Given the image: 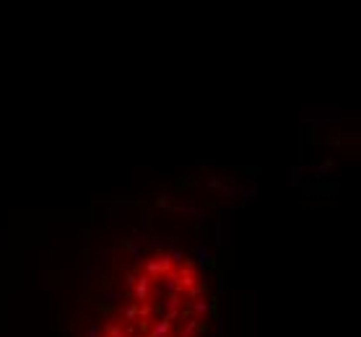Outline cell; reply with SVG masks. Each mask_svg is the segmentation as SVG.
Wrapping results in <instances>:
<instances>
[{
  "label": "cell",
  "mask_w": 361,
  "mask_h": 337,
  "mask_svg": "<svg viewBox=\"0 0 361 337\" xmlns=\"http://www.w3.org/2000/svg\"><path fill=\"white\" fill-rule=\"evenodd\" d=\"M125 283H128V288L135 285V272H128V275H125Z\"/></svg>",
  "instance_id": "cell-29"
},
{
  "label": "cell",
  "mask_w": 361,
  "mask_h": 337,
  "mask_svg": "<svg viewBox=\"0 0 361 337\" xmlns=\"http://www.w3.org/2000/svg\"><path fill=\"white\" fill-rule=\"evenodd\" d=\"M200 322H203V319H198V317H190V319L185 322V327H182V332H179V335H185V337H193V335L200 330Z\"/></svg>",
  "instance_id": "cell-16"
},
{
  "label": "cell",
  "mask_w": 361,
  "mask_h": 337,
  "mask_svg": "<svg viewBox=\"0 0 361 337\" xmlns=\"http://www.w3.org/2000/svg\"><path fill=\"white\" fill-rule=\"evenodd\" d=\"M133 213V207H130V202H115L112 205V210H109V220H115V215H122L120 220H128V215Z\"/></svg>",
  "instance_id": "cell-8"
},
{
  "label": "cell",
  "mask_w": 361,
  "mask_h": 337,
  "mask_svg": "<svg viewBox=\"0 0 361 337\" xmlns=\"http://www.w3.org/2000/svg\"><path fill=\"white\" fill-rule=\"evenodd\" d=\"M99 296H101V301H104V304H120V301L125 298V296L120 293V290H112V288H101Z\"/></svg>",
  "instance_id": "cell-14"
},
{
  "label": "cell",
  "mask_w": 361,
  "mask_h": 337,
  "mask_svg": "<svg viewBox=\"0 0 361 337\" xmlns=\"http://www.w3.org/2000/svg\"><path fill=\"white\" fill-rule=\"evenodd\" d=\"M193 314H195L198 319H206L208 314H211V304H208L206 298H195L193 301Z\"/></svg>",
  "instance_id": "cell-12"
},
{
  "label": "cell",
  "mask_w": 361,
  "mask_h": 337,
  "mask_svg": "<svg viewBox=\"0 0 361 337\" xmlns=\"http://www.w3.org/2000/svg\"><path fill=\"white\" fill-rule=\"evenodd\" d=\"M83 285H86V288L91 285V272H83Z\"/></svg>",
  "instance_id": "cell-31"
},
{
  "label": "cell",
  "mask_w": 361,
  "mask_h": 337,
  "mask_svg": "<svg viewBox=\"0 0 361 337\" xmlns=\"http://www.w3.org/2000/svg\"><path fill=\"white\" fill-rule=\"evenodd\" d=\"M109 257V252L107 249H101V252H91V260H107Z\"/></svg>",
  "instance_id": "cell-27"
},
{
  "label": "cell",
  "mask_w": 361,
  "mask_h": 337,
  "mask_svg": "<svg viewBox=\"0 0 361 337\" xmlns=\"http://www.w3.org/2000/svg\"><path fill=\"white\" fill-rule=\"evenodd\" d=\"M104 335L107 337H128V330L120 322H107L104 324Z\"/></svg>",
  "instance_id": "cell-13"
},
{
  "label": "cell",
  "mask_w": 361,
  "mask_h": 337,
  "mask_svg": "<svg viewBox=\"0 0 361 337\" xmlns=\"http://www.w3.org/2000/svg\"><path fill=\"white\" fill-rule=\"evenodd\" d=\"M122 322H138V304H130L122 309Z\"/></svg>",
  "instance_id": "cell-17"
},
{
  "label": "cell",
  "mask_w": 361,
  "mask_h": 337,
  "mask_svg": "<svg viewBox=\"0 0 361 337\" xmlns=\"http://www.w3.org/2000/svg\"><path fill=\"white\" fill-rule=\"evenodd\" d=\"M177 280H179V285H182V290H187V288H193V285H198V277H195V270H190V267H182V270L177 272Z\"/></svg>",
  "instance_id": "cell-5"
},
{
  "label": "cell",
  "mask_w": 361,
  "mask_h": 337,
  "mask_svg": "<svg viewBox=\"0 0 361 337\" xmlns=\"http://www.w3.org/2000/svg\"><path fill=\"white\" fill-rule=\"evenodd\" d=\"M198 166H213V158H200Z\"/></svg>",
  "instance_id": "cell-30"
},
{
  "label": "cell",
  "mask_w": 361,
  "mask_h": 337,
  "mask_svg": "<svg viewBox=\"0 0 361 337\" xmlns=\"http://www.w3.org/2000/svg\"><path fill=\"white\" fill-rule=\"evenodd\" d=\"M164 288H166V293H177V296L185 293L182 285H179V280H177V272H169V275L164 277Z\"/></svg>",
  "instance_id": "cell-9"
},
{
  "label": "cell",
  "mask_w": 361,
  "mask_h": 337,
  "mask_svg": "<svg viewBox=\"0 0 361 337\" xmlns=\"http://www.w3.org/2000/svg\"><path fill=\"white\" fill-rule=\"evenodd\" d=\"M166 254H169V260H172V265H182V262H185V252L179 249V247H174V249H169Z\"/></svg>",
  "instance_id": "cell-20"
},
{
  "label": "cell",
  "mask_w": 361,
  "mask_h": 337,
  "mask_svg": "<svg viewBox=\"0 0 361 337\" xmlns=\"http://www.w3.org/2000/svg\"><path fill=\"white\" fill-rule=\"evenodd\" d=\"M148 244H151L153 249H159V252L166 254L169 249H174V247H177V239H174V236H156V239L148 241Z\"/></svg>",
  "instance_id": "cell-6"
},
{
  "label": "cell",
  "mask_w": 361,
  "mask_h": 337,
  "mask_svg": "<svg viewBox=\"0 0 361 337\" xmlns=\"http://www.w3.org/2000/svg\"><path fill=\"white\" fill-rule=\"evenodd\" d=\"M208 207H195V210H193V215H195V220H198V223L203 226V223H206V220H208Z\"/></svg>",
  "instance_id": "cell-22"
},
{
  "label": "cell",
  "mask_w": 361,
  "mask_h": 337,
  "mask_svg": "<svg viewBox=\"0 0 361 337\" xmlns=\"http://www.w3.org/2000/svg\"><path fill=\"white\" fill-rule=\"evenodd\" d=\"M83 337H101V327H99V324H91V327L83 332Z\"/></svg>",
  "instance_id": "cell-24"
},
{
  "label": "cell",
  "mask_w": 361,
  "mask_h": 337,
  "mask_svg": "<svg viewBox=\"0 0 361 337\" xmlns=\"http://www.w3.org/2000/svg\"><path fill=\"white\" fill-rule=\"evenodd\" d=\"M166 337H172V335H166Z\"/></svg>",
  "instance_id": "cell-35"
},
{
  "label": "cell",
  "mask_w": 361,
  "mask_h": 337,
  "mask_svg": "<svg viewBox=\"0 0 361 337\" xmlns=\"http://www.w3.org/2000/svg\"><path fill=\"white\" fill-rule=\"evenodd\" d=\"M330 171H333V161H322V164H317V166L312 169L314 177H328Z\"/></svg>",
  "instance_id": "cell-18"
},
{
  "label": "cell",
  "mask_w": 361,
  "mask_h": 337,
  "mask_svg": "<svg viewBox=\"0 0 361 337\" xmlns=\"http://www.w3.org/2000/svg\"><path fill=\"white\" fill-rule=\"evenodd\" d=\"M206 293H208V285L198 283V285H193V288H187L185 293H182V298H185V301H195V298H206Z\"/></svg>",
  "instance_id": "cell-10"
},
{
  "label": "cell",
  "mask_w": 361,
  "mask_h": 337,
  "mask_svg": "<svg viewBox=\"0 0 361 337\" xmlns=\"http://www.w3.org/2000/svg\"><path fill=\"white\" fill-rule=\"evenodd\" d=\"M172 327H174V324L166 322V319L161 317V319H156V322L151 324V332L145 335V337H166V335H172Z\"/></svg>",
  "instance_id": "cell-4"
},
{
  "label": "cell",
  "mask_w": 361,
  "mask_h": 337,
  "mask_svg": "<svg viewBox=\"0 0 361 337\" xmlns=\"http://www.w3.org/2000/svg\"><path fill=\"white\" fill-rule=\"evenodd\" d=\"M141 267H143V275H148V277H153V280H159V277H166L169 272H172L174 265H172V260H169V254H153V257L143 260Z\"/></svg>",
  "instance_id": "cell-1"
},
{
  "label": "cell",
  "mask_w": 361,
  "mask_h": 337,
  "mask_svg": "<svg viewBox=\"0 0 361 337\" xmlns=\"http://www.w3.org/2000/svg\"><path fill=\"white\" fill-rule=\"evenodd\" d=\"M221 184H223V182H221L218 177H211V179H208V187H221Z\"/></svg>",
  "instance_id": "cell-28"
},
{
  "label": "cell",
  "mask_w": 361,
  "mask_h": 337,
  "mask_svg": "<svg viewBox=\"0 0 361 337\" xmlns=\"http://www.w3.org/2000/svg\"><path fill=\"white\" fill-rule=\"evenodd\" d=\"M221 192L226 195V197H236V195H239V187H234V184H226V182H223V184H221Z\"/></svg>",
  "instance_id": "cell-23"
},
{
  "label": "cell",
  "mask_w": 361,
  "mask_h": 337,
  "mask_svg": "<svg viewBox=\"0 0 361 337\" xmlns=\"http://www.w3.org/2000/svg\"><path fill=\"white\" fill-rule=\"evenodd\" d=\"M304 174H309V169H304V166H291L289 169V184H291V187H299L301 179H304Z\"/></svg>",
  "instance_id": "cell-11"
},
{
  "label": "cell",
  "mask_w": 361,
  "mask_h": 337,
  "mask_svg": "<svg viewBox=\"0 0 361 337\" xmlns=\"http://www.w3.org/2000/svg\"><path fill=\"white\" fill-rule=\"evenodd\" d=\"M185 309V298L182 296H177V293H169L166 298H164V311H182Z\"/></svg>",
  "instance_id": "cell-7"
},
{
  "label": "cell",
  "mask_w": 361,
  "mask_h": 337,
  "mask_svg": "<svg viewBox=\"0 0 361 337\" xmlns=\"http://www.w3.org/2000/svg\"><path fill=\"white\" fill-rule=\"evenodd\" d=\"M153 314L151 304H138V322H148V317Z\"/></svg>",
  "instance_id": "cell-19"
},
{
  "label": "cell",
  "mask_w": 361,
  "mask_h": 337,
  "mask_svg": "<svg viewBox=\"0 0 361 337\" xmlns=\"http://www.w3.org/2000/svg\"><path fill=\"white\" fill-rule=\"evenodd\" d=\"M193 254H195V262H198L200 267L211 265V252H208L206 247H203V244H200V247H195V249H193Z\"/></svg>",
  "instance_id": "cell-15"
},
{
  "label": "cell",
  "mask_w": 361,
  "mask_h": 337,
  "mask_svg": "<svg viewBox=\"0 0 361 337\" xmlns=\"http://www.w3.org/2000/svg\"><path fill=\"white\" fill-rule=\"evenodd\" d=\"M174 210H179V213H190V215H193L195 207H193V205H187V202H174Z\"/></svg>",
  "instance_id": "cell-25"
},
{
  "label": "cell",
  "mask_w": 361,
  "mask_h": 337,
  "mask_svg": "<svg viewBox=\"0 0 361 337\" xmlns=\"http://www.w3.org/2000/svg\"><path fill=\"white\" fill-rule=\"evenodd\" d=\"M239 195H242V202L247 205V202H252V200H255L257 190H255V187H239Z\"/></svg>",
  "instance_id": "cell-21"
},
{
  "label": "cell",
  "mask_w": 361,
  "mask_h": 337,
  "mask_svg": "<svg viewBox=\"0 0 361 337\" xmlns=\"http://www.w3.org/2000/svg\"><path fill=\"white\" fill-rule=\"evenodd\" d=\"M83 241H86V244L91 241V231H88V228H83Z\"/></svg>",
  "instance_id": "cell-32"
},
{
  "label": "cell",
  "mask_w": 361,
  "mask_h": 337,
  "mask_svg": "<svg viewBox=\"0 0 361 337\" xmlns=\"http://www.w3.org/2000/svg\"><path fill=\"white\" fill-rule=\"evenodd\" d=\"M156 205H159V207H166V205H169V200H166V197H159V202H156Z\"/></svg>",
  "instance_id": "cell-33"
},
{
  "label": "cell",
  "mask_w": 361,
  "mask_h": 337,
  "mask_svg": "<svg viewBox=\"0 0 361 337\" xmlns=\"http://www.w3.org/2000/svg\"><path fill=\"white\" fill-rule=\"evenodd\" d=\"M314 140H317V127H309V130H307V143L312 145Z\"/></svg>",
  "instance_id": "cell-26"
},
{
  "label": "cell",
  "mask_w": 361,
  "mask_h": 337,
  "mask_svg": "<svg viewBox=\"0 0 361 337\" xmlns=\"http://www.w3.org/2000/svg\"><path fill=\"white\" fill-rule=\"evenodd\" d=\"M128 337H145V335H141V332H133V335H128Z\"/></svg>",
  "instance_id": "cell-34"
},
{
  "label": "cell",
  "mask_w": 361,
  "mask_h": 337,
  "mask_svg": "<svg viewBox=\"0 0 361 337\" xmlns=\"http://www.w3.org/2000/svg\"><path fill=\"white\" fill-rule=\"evenodd\" d=\"M143 247H148V234H145V231H135L133 239L128 241V252L133 254V260L138 262V267L143 262Z\"/></svg>",
  "instance_id": "cell-3"
},
{
  "label": "cell",
  "mask_w": 361,
  "mask_h": 337,
  "mask_svg": "<svg viewBox=\"0 0 361 337\" xmlns=\"http://www.w3.org/2000/svg\"><path fill=\"white\" fill-rule=\"evenodd\" d=\"M153 293H156V288H153V277H148V275H135V285L130 288V298H133V304H148V301L153 298Z\"/></svg>",
  "instance_id": "cell-2"
}]
</instances>
